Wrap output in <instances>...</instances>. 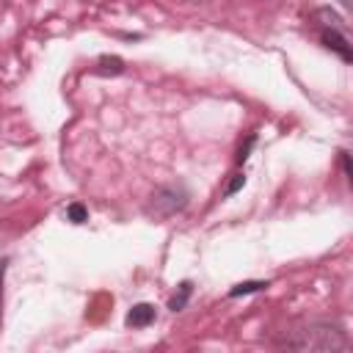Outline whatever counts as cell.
Returning a JSON list of instances; mask_svg holds the SVG:
<instances>
[{
    "instance_id": "obj_1",
    "label": "cell",
    "mask_w": 353,
    "mask_h": 353,
    "mask_svg": "<svg viewBox=\"0 0 353 353\" xmlns=\"http://www.w3.org/2000/svg\"><path fill=\"white\" fill-rule=\"evenodd\" d=\"M284 347L303 350V353H336V350H347L350 339L334 323H312L298 328L290 339H284Z\"/></svg>"
},
{
    "instance_id": "obj_2",
    "label": "cell",
    "mask_w": 353,
    "mask_h": 353,
    "mask_svg": "<svg viewBox=\"0 0 353 353\" xmlns=\"http://www.w3.org/2000/svg\"><path fill=\"white\" fill-rule=\"evenodd\" d=\"M185 204H188V190L185 188H174V185H165V188H157L152 193L149 212H154L157 218H168V215L179 212Z\"/></svg>"
},
{
    "instance_id": "obj_3",
    "label": "cell",
    "mask_w": 353,
    "mask_h": 353,
    "mask_svg": "<svg viewBox=\"0 0 353 353\" xmlns=\"http://www.w3.org/2000/svg\"><path fill=\"white\" fill-rule=\"evenodd\" d=\"M320 41H323L328 50H334L345 63H350V61H353V50H350V44H347V39H345V33H342V30L325 28V30L320 33Z\"/></svg>"
},
{
    "instance_id": "obj_4",
    "label": "cell",
    "mask_w": 353,
    "mask_h": 353,
    "mask_svg": "<svg viewBox=\"0 0 353 353\" xmlns=\"http://www.w3.org/2000/svg\"><path fill=\"white\" fill-rule=\"evenodd\" d=\"M154 317H157V312H154L152 303H135V306L127 312V325H130V328H143V325L154 323Z\"/></svg>"
},
{
    "instance_id": "obj_5",
    "label": "cell",
    "mask_w": 353,
    "mask_h": 353,
    "mask_svg": "<svg viewBox=\"0 0 353 353\" xmlns=\"http://www.w3.org/2000/svg\"><path fill=\"white\" fill-rule=\"evenodd\" d=\"M190 295H193V284H190V281H182V284L176 287V292L171 295L168 309H171V312H182V309H185V303L190 301Z\"/></svg>"
},
{
    "instance_id": "obj_6",
    "label": "cell",
    "mask_w": 353,
    "mask_h": 353,
    "mask_svg": "<svg viewBox=\"0 0 353 353\" xmlns=\"http://www.w3.org/2000/svg\"><path fill=\"white\" fill-rule=\"evenodd\" d=\"M97 72H99V74H121V72H124V61L116 58V55H102Z\"/></svg>"
},
{
    "instance_id": "obj_7",
    "label": "cell",
    "mask_w": 353,
    "mask_h": 353,
    "mask_svg": "<svg viewBox=\"0 0 353 353\" xmlns=\"http://www.w3.org/2000/svg\"><path fill=\"white\" fill-rule=\"evenodd\" d=\"M259 290H268V281H240L229 290V295L240 298V295H251V292H259Z\"/></svg>"
},
{
    "instance_id": "obj_8",
    "label": "cell",
    "mask_w": 353,
    "mask_h": 353,
    "mask_svg": "<svg viewBox=\"0 0 353 353\" xmlns=\"http://www.w3.org/2000/svg\"><path fill=\"white\" fill-rule=\"evenodd\" d=\"M314 17H317V19H325V22H323L325 28H334V30H345L342 19H339V17L334 14V11H328V8H320V11L314 14Z\"/></svg>"
},
{
    "instance_id": "obj_9",
    "label": "cell",
    "mask_w": 353,
    "mask_h": 353,
    "mask_svg": "<svg viewBox=\"0 0 353 353\" xmlns=\"http://www.w3.org/2000/svg\"><path fill=\"white\" fill-rule=\"evenodd\" d=\"M66 218H69L72 223H83V221L88 218V210H85L80 201H74V204H69V207H66Z\"/></svg>"
},
{
    "instance_id": "obj_10",
    "label": "cell",
    "mask_w": 353,
    "mask_h": 353,
    "mask_svg": "<svg viewBox=\"0 0 353 353\" xmlns=\"http://www.w3.org/2000/svg\"><path fill=\"white\" fill-rule=\"evenodd\" d=\"M245 185V174H234V179L226 185V190H223V196H232V193H237L240 188Z\"/></svg>"
},
{
    "instance_id": "obj_11",
    "label": "cell",
    "mask_w": 353,
    "mask_h": 353,
    "mask_svg": "<svg viewBox=\"0 0 353 353\" xmlns=\"http://www.w3.org/2000/svg\"><path fill=\"white\" fill-rule=\"evenodd\" d=\"M251 146H254V135H251V138L245 141V146H240V152H237V163H245V157H248Z\"/></svg>"
},
{
    "instance_id": "obj_12",
    "label": "cell",
    "mask_w": 353,
    "mask_h": 353,
    "mask_svg": "<svg viewBox=\"0 0 353 353\" xmlns=\"http://www.w3.org/2000/svg\"><path fill=\"white\" fill-rule=\"evenodd\" d=\"M350 3H353V0H342V6H345V8H350Z\"/></svg>"
}]
</instances>
